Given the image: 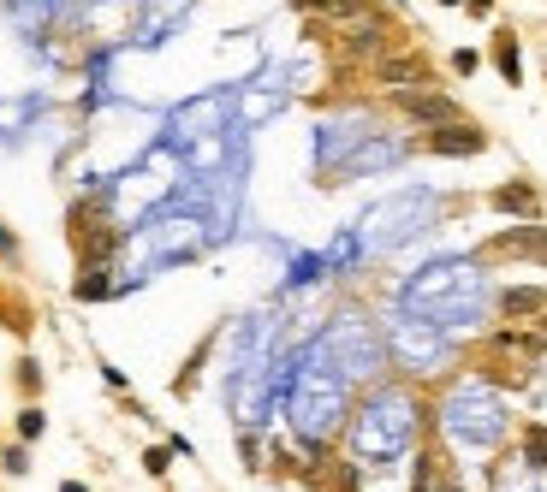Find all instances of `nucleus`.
I'll use <instances>...</instances> for the list:
<instances>
[{
	"mask_svg": "<svg viewBox=\"0 0 547 492\" xmlns=\"http://www.w3.org/2000/svg\"><path fill=\"white\" fill-rule=\"evenodd\" d=\"M144 469H149V475L161 480V475H167V469H173V445H149V451H144Z\"/></svg>",
	"mask_w": 547,
	"mask_h": 492,
	"instance_id": "nucleus-11",
	"label": "nucleus"
},
{
	"mask_svg": "<svg viewBox=\"0 0 547 492\" xmlns=\"http://www.w3.org/2000/svg\"><path fill=\"white\" fill-rule=\"evenodd\" d=\"M494 66H500V77L512 89L524 84V54H518V36H512V30H494Z\"/></svg>",
	"mask_w": 547,
	"mask_h": 492,
	"instance_id": "nucleus-8",
	"label": "nucleus"
},
{
	"mask_svg": "<svg viewBox=\"0 0 547 492\" xmlns=\"http://www.w3.org/2000/svg\"><path fill=\"white\" fill-rule=\"evenodd\" d=\"M505 255L547 261V225H512V232H500V238L482 243V261H505Z\"/></svg>",
	"mask_w": 547,
	"mask_h": 492,
	"instance_id": "nucleus-3",
	"label": "nucleus"
},
{
	"mask_svg": "<svg viewBox=\"0 0 547 492\" xmlns=\"http://www.w3.org/2000/svg\"><path fill=\"white\" fill-rule=\"evenodd\" d=\"M494 214H512V220H542V184L535 178H505L488 190Z\"/></svg>",
	"mask_w": 547,
	"mask_h": 492,
	"instance_id": "nucleus-4",
	"label": "nucleus"
},
{
	"mask_svg": "<svg viewBox=\"0 0 547 492\" xmlns=\"http://www.w3.org/2000/svg\"><path fill=\"white\" fill-rule=\"evenodd\" d=\"M434 6H464V0H434Z\"/></svg>",
	"mask_w": 547,
	"mask_h": 492,
	"instance_id": "nucleus-18",
	"label": "nucleus"
},
{
	"mask_svg": "<svg viewBox=\"0 0 547 492\" xmlns=\"http://www.w3.org/2000/svg\"><path fill=\"white\" fill-rule=\"evenodd\" d=\"M107 291H114V279L101 273V261H84V279H78V303H101Z\"/></svg>",
	"mask_w": 547,
	"mask_h": 492,
	"instance_id": "nucleus-9",
	"label": "nucleus"
},
{
	"mask_svg": "<svg viewBox=\"0 0 547 492\" xmlns=\"http://www.w3.org/2000/svg\"><path fill=\"white\" fill-rule=\"evenodd\" d=\"M464 6H470L476 18H488V13H494V0H464Z\"/></svg>",
	"mask_w": 547,
	"mask_h": 492,
	"instance_id": "nucleus-15",
	"label": "nucleus"
},
{
	"mask_svg": "<svg viewBox=\"0 0 547 492\" xmlns=\"http://www.w3.org/2000/svg\"><path fill=\"white\" fill-rule=\"evenodd\" d=\"M476 66H482V54H476V48H459V54H452V71H459V77H470Z\"/></svg>",
	"mask_w": 547,
	"mask_h": 492,
	"instance_id": "nucleus-14",
	"label": "nucleus"
},
{
	"mask_svg": "<svg viewBox=\"0 0 547 492\" xmlns=\"http://www.w3.org/2000/svg\"><path fill=\"white\" fill-rule=\"evenodd\" d=\"M411 492H464V480H459V469H452V457L440 445H422V457H417V480H411Z\"/></svg>",
	"mask_w": 547,
	"mask_h": 492,
	"instance_id": "nucleus-6",
	"label": "nucleus"
},
{
	"mask_svg": "<svg viewBox=\"0 0 547 492\" xmlns=\"http://www.w3.org/2000/svg\"><path fill=\"white\" fill-rule=\"evenodd\" d=\"M393 107L404 113V119H417V125H447V119H464V107L452 96H440L434 84H422V89H399L393 96Z\"/></svg>",
	"mask_w": 547,
	"mask_h": 492,
	"instance_id": "nucleus-2",
	"label": "nucleus"
},
{
	"mask_svg": "<svg viewBox=\"0 0 547 492\" xmlns=\"http://www.w3.org/2000/svg\"><path fill=\"white\" fill-rule=\"evenodd\" d=\"M375 84H387V89H422V84H434V66L422 54H381V59H375Z\"/></svg>",
	"mask_w": 547,
	"mask_h": 492,
	"instance_id": "nucleus-5",
	"label": "nucleus"
},
{
	"mask_svg": "<svg viewBox=\"0 0 547 492\" xmlns=\"http://www.w3.org/2000/svg\"><path fill=\"white\" fill-rule=\"evenodd\" d=\"M417 149H422V155H447V160H470V155H482V149H488V131L470 125V119H447V125H429V131H422Z\"/></svg>",
	"mask_w": 547,
	"mask_h": 492,
	"instance_id": "nucleus-1",
	"label": "nucleus"
},
{
	"mask_svg": "<svg viewBox=\"0 0 547 492\" xmlns=\"http://www.w3.org/2000/svg\"><path fill=\"white\" fill-rule=\"evenodd\" d=\"M13 250H18V238L6 232V225H0V255H13Z\"/></svg>",
	"mask_w": 547,
	"mask_h": 492,
	"instance_id": "nucleus-16",
	"label": "nucleus"
},
{
	"mask_svg": "<svg viewBox=\"0 0 547 492\" xmlns=\"http://www.w3.org/2000/svg\"><path fill=\"white\" fill-rule=\"evenodd\" d=\"M542 338H547V314H542Z\"/></svg>",
	"mask_w": 547,
	"mask_h": 492,
	"instance_id": "nucleus-19",
	"label": "nucleus"
},
{
	"mask_svg": "<svg viewBox=\"0 0 547 492\" xmlns=\"http://www.w3.org/2000/svg\"><path fill=\"white\" fill-rule=\"evenodd\" d=\"M0 463H6V475H30V451L24 445H6V451H0Z\"/></svg>",
	"mask_w": 547,
	"mask_h": 492,
	"instance_id": "nucleus-13",
	"label": "nucleus"
},
{
	"mask_svg": "<svg viewBox=\"0 0 547 492\" xmlns=\"http://www.w3.org/2000/svg\"><path fill=\"white\" fill-rule=\"evenodd\" d=\"M18 386H24V397H36V392H42V368L30 362V356L18 362Z\"/></svg>",
	"mask_w": 547,
	"mask_h": 492,
	"instance_id": "nucleus-12",
	"label": "nucleus"
},
{
	"mask_svg": "<svg viewBox=\"0 0 547 492\" xmlns=\"http://www.w3.org/2000/svg\"><path fill=\"white\" fill-rule=\"evenodd\" d=\"M60 492H89V487H84V480H66V487H60Z\"/></svg>",
	"mask_w": 547,
	"mask_h": 492,
	"instance_id": "nucleus-17",
	"label": "nucleus"
},
{
	"mask_svg": "<svg viewBox=\"0 0 547 492\" xmlns=\"http://www.w3.org/2000/svg\"><path fill=\"white\" fill-rule=\"evenodd\" d=\"M494 309H500V321H530V314L542 321V314H547V291H542V285H505Z\"/></svg>",
	"mask_w": 547,
	"mask_h": 492,
	"instance_id": "nucleus-7",
	"label": "nucleus"
},
{
	"mask_svg": "<svg viewBox=\"0 0 547 492\" xmlns=\"http://www.w3.org/2000/svg\"><path fill=\"white\" fill-rule=\"evenodd\" d=\"M42 427H48V415H42L36 404L18 409V439H24V445H30V439H42Z\"/></svg>",
	"mask_w": 547,
	"mask_h": 492,
	"instance_id": "nucleus-10",
	"label": "nucleus"
}]
</instances>
